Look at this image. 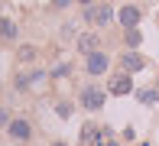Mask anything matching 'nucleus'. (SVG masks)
Segmentation results:
<instances>
[{
  "instance_id": "20e7f679",
  "label": "nucleus",
  "mask_w": 159,
  "mask_h": 146,
  "mask_svg": "<svg viewBox=\"0 0 159 146\" xmlns=\"http://www.w3.org/2000/svg\"><path fill=\"white\" fill-rule=\"evenodd\" d=\"M30 133H33V127H30L26 120H20V117H16V120H10V136H13L16 143H26V140H30Z\"/></svg>"
},
{
  "instance_id": "0eeeda50",
  "label": "nucleus",
  "mask_w": 159,
  "mask_h": 146,
  "mask_svg": "<svg viewBox=\"0 0 159 146\" xmlns=\"http://www.w3.org/2000/svg\"><path fill=\"white\" fill-rule=\"evenodd\" d=\"M120 62H124L127 71H140L143 65H146V62H143V55H136V52H124V58H120Z\"/></svg>"
},
{
  "instance_id": "7ed1b4c3",
  "label": "nucleus",
  "mask_w": 159,
  "mask_h": 146,
  "mask_svg": "<svg viewBox=\"0 0 159 146\" xmlns=\"http://www.w3.org/2000/svg\"><path fill=\"white\" fill-rule=\"evenodd\" d=\"M84 16H88V23L104 26V23H111V20H114V10H111V7H88Z\"/></svg>"
},
{
  "instance_id": "dca6fc26",
  "label": "nucleus",
  "mask_w": 159,
  "mask_h": 146,
  "mask_svg": "<svg viewBox=\"0 0 159 146\" xmlns=\"http://www.w3.org/2000/svg\"><path fill=\"white\" fill-rule=\"evenodd\" d=\"M52 3H55V7H68L71 0H52Z\"/></svg>"
},
{
  "instance_id": "f3484780",
  "label": "nucleus",
  "mask_w": 159,
  "mask_h": 146,
  "mask_svg": "<svg viewBox=\"0 0 159 146\" xmlns=\"http://www.w3.org/2000/svg\"><path fill=\"white\" fill-rule=\"evenodd\" d=\"M52 146H68V143H52Z\"/></svg>"
},
{
  "instance_id": "a211bd4d",
  "label": "nucleus",
  "mask_w": 159,
  "mask_h": 146,
  "mask_svg": "<svg viewBox=\"0 0 159 146\" xmlns=\"http://www.w3.org/2000/svg\"><path fill=\"white\" fill-rule=\"evenodd\" d=\"M81 3H84V7H88V3H91V0H81Z\"/></svg>"
},
{
  "instance_id": "ddd939ff",
  "label": "nucleus",
  "mask_w": 159,
  "mask_h": 146,
  "mask_svg": "<svg viewBox=\"0 0 159 146\" xmlns=\"http://www.w3.org/2000/svg\"><path fill=\"white\" fill-rule=\"evenodd\" d=\"M20 58H23V62H33V58H36V49L33 46H23V49H20Z\"/></svg>"
},
{
  "instance_id": "6e6552de",
  "label": "nucleus",
  "mask_w": 159,
  "mask_h": 146,
  "mask_svg": "<svg viewBox=\"0 0 159 146\" xmlns=\"http://www.w3.org/2000/svg\"><path fill=\"white\" fill-rule=\"evenodd\" d=\"M81 143L84 146H98L101 143V127H84L81 130Z\"/></svg>"
},
{
  "instance_id": "2eb2a0df",
  "label": "nucleus",
  "mask_w": 159,
  "mask_h": 146,
  "mask_svg": "<svg viewBox=\"0 0 159 146\" xmlns=\"http://www.w3.org/2000/svg\"><path fill=\"white\" fill-rule=\"evenodd\" d=\"M55 114H59V117H68L71 107H68V104H59V107H55Z\"/></svg>"
},
{
  "instance_id": "9d476101",
  "label": "nucleus",
  "mask_w": 159,
  "mask_h": 146,
  "mask_svg": "<svg viewBox=\"0 0 159 146\" xmlns=\"http://www.w3.org/2000/svg\"><path fill=\"white\" fill-rule=\"evenodd\" d=\"M136 98H140L143 104H156L159 101V88H143V91H136Z\"/></svg>"
},
{
  "instance_id": "f03ea898",
  "label": "nucleus",
  "mask_w": 159,
  "mask_h": 146,
  "mask_svg": "<svg viewBox=\"0 0 159 146\" xmlns=\"http://www.w3.org/2000/svg\"><path fill=\"white\" fill-rule=\"evenodd\" d=\"M81 104L88 107V111H101V107H104V91L94 88V84H88V88L81 91Z\"/></svg>"
},
{
  "instance_id": "4468645a",
  "label": "nucleus",
  "mask_w": 159,
  "mask_h": 146,
  "mask_svg": "<svg viewBox=\"0 0 159 146\" xmlns=\"http://www.w3.org/2000/svg\"><path fill=\"white\" fill-rule=\"evenodd\" d=\"M65 75H68V65H55V68H52V78H65Z\"/></svg>"
},
{
  "instance_id": "f257e3e1",
  "label": "nucleus",
  "mask_w": 159,
  "mask_h": 146,
  "mask_svg": "<svg viewBox=\"0 0 159 146\" xmlns=\"http://www.w3.org/2000/svg\"><path fill=\"white\" fill-rule=\"evenodd\" d=\"M84 65H88V75H104L107 65H111V58H107V52H88L84 55Z\"/></svg>"
},
{
  "instance_id": "f8f14e48",
  "label": "nucleus",
  "mask_w": 159,
  "mask_h": 146,
  "mask_svg": "<svg viewBox=\"0 0 159 146\" xmlns=\"http://www.w3.org/2000/svg\"><path fill=\"white\" fill-rule=\"evenodd\" d=\"M127 46H130V49L140 46V29H136V26H130V29H127Z\"/></svg>"
},
{
  "instance_id": "1a4fd4ad",
  "label": "nucleus",
  "mask_w": 159,
  "mask_h": 146,
  "mask_svg": "<svg viewBox=\"0 0 159 146\" xmlns=\"http://www.w3.org/2000/svg\"><path fill=\"white\" fill-rule=\"evenodd\" d=\"M78 49H81L84 55H88V52H94V49H98V36H91V33H84L81 39H78Z\"/></svg>"
},
{
  "instance_id": "9b49d317",
  "label": "nucleus",
  "mask_w": 159,
  "mask_h": 146,
  "mask_svg": "<svg viewBox=\"0 0 159 146\" xmlns=\"http://www.w3.org/2000/svg\"><path fill=\"white\" fill-rule=\"evenodd\" d=\"M0 36L3 39H16V23L13 20H0Z\"/></svg>"
},
{
  "instance_id": "423d86ee",
  "label": "nucleus",
  "mask_w": 159,
  "mask_h": 146,
  "mask_svg": "<svg viewBox=\"0 0 159 146\" xmlns=\"http://www.w3.org/2000/svg\"><path fill=\"white\" fill-rule=\"evenodd\" d=\"M117 20L130 29V26H136V23H140V10H136V7H124V10L117 13Z\"/></svg>"
},
{
  "instance_id": "39448f33",
  "label": "nucleus",
  "mask_w": 159,
  "mask_h": 146,
  "mask_svg": "<svg viewBox=\"0 0 159 146\" xmlns=\"http://www.w3.org/2000/svg\"><path fill=\"white\" fill-rule=\"evenodd\" d=\"M133 91V81H130V75H117L111 81V94H130Z\"/></svg>"
}]
</instances>
